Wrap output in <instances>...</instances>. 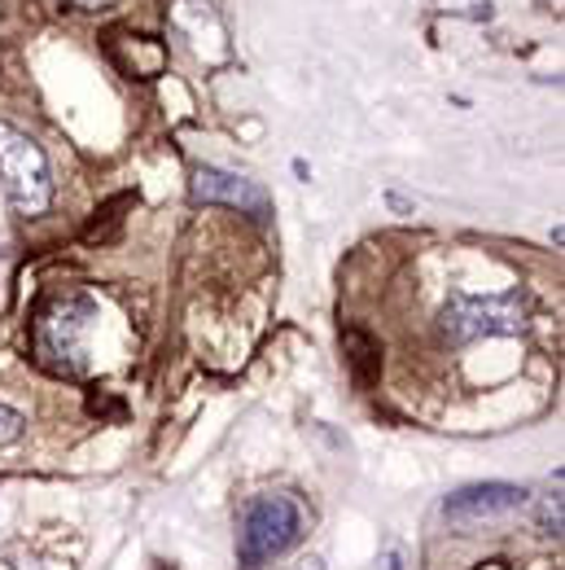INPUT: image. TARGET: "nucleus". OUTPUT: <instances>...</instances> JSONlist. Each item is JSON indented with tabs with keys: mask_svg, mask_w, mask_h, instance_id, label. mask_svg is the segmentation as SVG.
Segmentation results:
<instances>
[{
	"mask_svg": "<svg viewBox=\"0 0 565 570\" xmlns=\"http://www.w3.org/2000/svg\"><path fill=\"white\" fill-rule=\"evenodd\" d=\"M531 321V298L522 289L513 294H452L438 312V334L443 343L452 347H465V343H478V338H508V334H522Z\"/></svg>",
	"mask_w": 565,
	"mask_h": 570,
	"instance_id": "nucleus-2",
	"label": "nucleus"
},
{
	"mask_svg": "<svg viewBox=\"0 0 565 570\" xmlns=\"http://www.w3.org/2000/svg\"><path fill=\"white\" fill-rule=\"evenodd\" d=\"M92 298L88 294H58L49 298L31 321V347L40 368L53 377H79L88 352V325H92Z\"/></svg>",
	"mask_w": 565,
	"mask_h": 570,
	"instance_id": "nucleus-1",
	"label": "nucleus"
},
{
	"mask_svg": "<svg viewBox=\"0 0 565 570\" xmlns=\"http://www.w3.org/2000/svg\"><path fill=\"white\" fill-rule=\"evenodd\" d=\"M343 352H347V368L355 373L359 386H373V377L381 373V347L373 334L364 330H343Z\"/></svg>",
	"mask_w": 565,
	"mask_h": 570,
	"instance_id": "nucleus-7",
	"label": "nucleus"
},
{
	"mask_svg": "<svg viewBox=\"0 0 565 570\" xmlns=\"http://www.w3.org/2000/svg\"><path fill=\"white\" fill-rule=\"evenodd\" d=\"M0 189L22 215H44L53 203L49 154L13 124H0Z\"/></svg>",
	"mask_w": 565,
	"mask_h": 570,
	"instance_id": "nucleus-3",
	"label": "nucleus"
},
{
	"mask_svg": "<svg viewBox=\"0 0 565 570\" xmlns=\"http://www.w3.org/2000/svg\"><path fill=\"white\" fill-rule=\"evenodd\" d=\"M289 570H325V562H320V558H303L298 567H289Z\"/></svg>",
	"mask_w": 565,
	"mask_h": 570,
	"instance_id": "nucleus-10",
	"label": "nucleus"
},
{
	"mask_svg": "<svg viewBox=\"0 0 565 570\" xmlns=\"http://www.w3.org/2000/svg\"><path fill=\"white\" fill-rule=\"evenodd\" d=\"M71 4H79V9H97L101 0H71Z\"/></svg>",
	"mask_w": 565,
	"mask_h": 570,
	"instance_id": "nucleus-11",
	"label": "nucleus"
},
{
	"mask_svg": "<svg viewBox=\"0 0 565 570\" xmlns=\"http://www.w3.org/2000/svg\"><path fill=\"white\" fill-rule=\"evenodd\" d=\"M194 198L207 203V207H232V212L250 215V219H268V212H272L268 194L255 180L219 171V167H194Z\"/></svg>",
	"mask_w": 565,
	"mask_h": 570,
	"instance_id": "nucleus-6",
	"label": "nucleus"
},
{
	"mask_svg": "<svg viewBox=\"0 0 565 570\" xmlns=\"http://www.w3.org/2000/svg\"><path fill=\"white\" fill-rule=\"evenodd\" d=\"M544 531L548 535H562V492L544 497Z\"/></svg>",
	"mask_w": 565,
	"mask_h": 570,
	"instance_id": "nucleus-9",
	"label": "nucleus"
},
{
	"mask_svg": "<svg viewBox=\"0 0 565 570\" xmlns=\"http://www.w3.org/2000/svg\"><path fill=\"white\" fill-rule=\"evenodd\" d=\"M303 535V509L289 497H255L246 504L241 535H237V562L246 570H259L264 562L281 558Z\"/></svg>",
	"mask_w": 565,
	"mask_h": 570,
	"instance_id": "nucleus-4",
	"label": "nucleus"
},
{
	"mask_svg": "<svg viewBox=\"0 0 565 570\" xmlns=\"http://www.w3.org/2000/svg\"><path fill=\"white\" fill-rule=\"evenodd\" d=\"M22 426H27V417H22L18 409L0 404V443H18V439H22Z\"/></svg>",
	"mask_w": 565,
	"mask_h": 570,
	"instance_id": "nucleus-8",
	"label": "nucleus"
},
{
	"mask_svg": "<svg viewBox=\"0 0 565 570\" xmlns=\"http://www.w3.org/2000/svg\"><path fill=\"white\" fill-rule=\"evenodd\" d=\"M522 504H526V488H517V483H474V488H460L443 500V518L452 527H478V522L517 513Z\"/></svg>",
	"mask_w": 565,
	"mask_h": 570,
	"instance_id": "nucleus-5",
	"label": "nucleus"
}]
</instances>
